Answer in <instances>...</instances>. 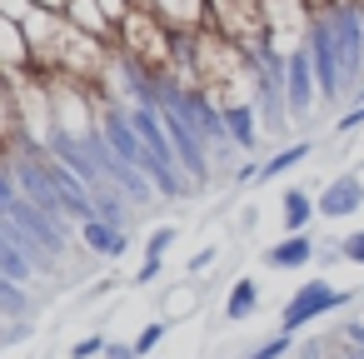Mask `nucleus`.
<instances>
[{
	"label": "nucleus",
	"instance_id": "412c9836",
	"mask_svg": "<svg viewBox=\"0 0 364 359\" xmlns=\"http://www.w3.org/2000/svg\"><path fill=\"white\" fill-rule=\"evenodd\" d=\"M21 200V185H16V170H11V155H0V215Z\"/></svg>",
	"mask_w": 364,
	"mask_h": 359
},
{
	"label": "nucleus",
	"instance_id": "c85d7f7f",
	"mask_svg": "<svg viewBox=\"0 0 364 359\" xmlns=\"http://www.w3.org/2000/svg\"><path fill=\"white\" fill-rule=\"evenodd\" d=\"M100 359H140V354H135V344H125V339H110Z\"/></svg>",
	"mask_w": 364,
	"mask_h": 359
},
{
	"label": "nucleus",
	"instance_id": "bb28decb",
	"mask_svg": "<svg viewBox=\"0 0 364 359\" xmlns=\"http://www.w3.org/2000/svg\"><path fill=\"white\" fill-rule=\"evenodd\" d=\"M215 254H220L215 245H205V250H195V254L185 259V279H195V274H205V269L215 264Z\"/></svg>",
	"mask_w": 364,
	"mask_h": 359
},
{
	"label": "nucleus",
	"instance_id": "6e6552de",
	"mask_svg": "<svg viewBox=\"0 0 364 359\" xmlns=\"http://www.w3.org/2000/svg\"><path fill=\"white\" fill-rule=\"evenodd\" d=\"M0 75L11 85L31 80V41H26V26L11 16H0Z\"/></svg>",
	"mask_w": 364,
	"mask_h": 359
},
{
	"label": "nucleus",
	"instance_id": "dca6fc26",
	"mask_svg": "<svg viewBox=\"0 0 364 359\" xmlns=\"http://www.w3.org/2000/svg\"><path fill=\"white\" fill-rule=\"evenodd\" d=\"M259 314V279L255 274H240L235 284H230V294H225V319L230 324H245V319H255Z\"/></svg>",
	"mask_w": 364,
	"mask_h": 359
},
{
	"label": "nucleus",
	"instance_id": "1a4fd4ad",
	"mask_svg": "<svg viewBox=\"0 0 364 359\" xmlns=\"http://www.w3.org/2000/svg\"><path fill=\"white\" fill-rule=\"evenodd\" d=\"M220 120H225V130H230V140H235V150L240 155H250L255 145H259V110H255V100H230V105H220Z\"/></svg>",
	"mask_w": 364,
	"mask_h": 359
},
{
	"label": "nucleus",
	"instance_id": "ddd939ff",
	"mask_svg": "<svg viewBox=\"0 0 364 359\" xmlns=\"http://www.w3.org/2000/svg\"><path fill=\"white\" fill-rule=\"evenodd\" d=\"M65 21H70L80 36H90V41H100V45L115 50V26L105 21V11L95 6V0H70V6H65Z\"/></svg>",
	"mask_w": 364,
	"mask_h": 359
},
{
	"label": "nucleus",
	"instance_id": "423d86ee",
	"mask_svg": "<svg viewBox=\"0 0 364 359\" xmlns=\"http://www.w3.org/2000/svg\"><path fill=\"white\" fill-rule=\"evenodd\" d=\"M314 105H324L319 80H314V60H309L304 45H294V50H284V110H289V125L304 120Z\"/></svg>",
	"mask_w": 364,
	"mask_h": 359
},
{
	"label": "nucleus",
	"instance_id": "aec40b11",
	"mask_svg": "<svg viewBox=\"0 0 364 359\" xmlns=\"http://www.w3.org/2000/svg\"><path fill=\"white\" fill-rule=\"evenodd\" d=\"M180 240V230L175 225H155L150 230V240H145V259H165V250Z\"/></svg>",
	"mask_w": 364,
	"mask_h": 359
},
{
	"label": "nucleus",
	"instance_id": "9b49d317",
	"mask_svg": "<svg viewBox=\"0 0 364 359\" xmlns=\"http://www.w3.org/2000/svg\"><path fill=\"white\" fill-rule=\"evenodd\" d=\"M155 11L175 36H200L210 26V0H155Z\"/></svg>",
	"mask_w": 364,
	"mask_h": 359
},
{
	"label": "nucleus",
	"instance_id": "4468645a",
	"mask_svg": "<svg viewBox=\"0 0 364 359\" xmlns=\"http://www.w3.org/2000/svg\"><path fill=\"white\" fill-rule=\"evenodd\" d=\"M80 240H85V250H90L95 259H120V254L130 250V235L115 230V225H105V220H85V225H80Z\"/></svg>",
	"mask_w": 364,
	"mask_h": 359
},
{
	"label": "nucleus",
	"instance_id": "a211bd4d",
	"mask_svg": "<svg viewBox=\"0 0 364 359\" xmlns=\"http://www.w3.org/2000/svg\"><path fill=\"white\" fill-rule=\"evenodd\" d=\"M165 334H170V319H150V324H145L130 344H135V354H140V359H150V354L160 349V339H165Z\"/></svg>",
	"mask_w": 364,
	"mask_h": 359
},
{
	"label": "nucleus",
	"instance_id": "f3484780",
	"mask_svg": "<svg viewBox=\"0 0 364 359\" xmlns=\"http://www.w3.org/2000/svg\"><path fill=\"white\" fill-rule=\"evenodd\" d=\"M309 155H314V145H309V140H294V145H284V150H274L269 160H259V180L269 185V180H279V175H289L294 165H304Z\"/></svg>",
	"mask_w": 364,
	"mask_h": 359
},
{
	"label": "nucleus",
	"instance_id": "72a5a7b5",
	"mask_svg": "<svg viewBox=\"0 0 364 359\" xmlns=\"http://www.w3.org/2000/svg\"><path fill=\"white\" fill-rule=\"evenodd\" d=\"M65 6H70V0H65Z\"/></svg>",
	"mask_w": 364,
	"mask_h": 359
},
{
	"label": "nucleus",
	"instance_id": "39448f33",
	"mask_svg": "<svg viewBox=\"0 0 364 359\" xmlns=\"http://www.w3.org/2000/svg\"><path fill=\"white\" fill-rule=\"evenodd\" d=\"M210 31H220L245 50H259L269 41V21L259 0H210Z\"/></svg>",
	"mask_w": 364,
	"mask_h": 359
},
{
	"label": "nucleus",
	"instance_id": "4be33fe9",
	"mask_svg": "<svg viewBox=\"0 0 364 359\" xmlns=\"http://www.w3.org/2000/svg\"><path fill=\"white\" fill-rule=\"evenodd\" d=\"M294 349V334H274V339H264V344H255L245 359H284Z\"/></svg>",
	"mask_w": 364,
	"mask_h": 359
},
{
	"label": "nucleus",
	"instance_id": "0eeeda50",
	"mask_svg": "<svg viewBox=\"0 0 364 359\" xmlns=\"http://www.w3.org/2000/svg\"><path fill=\"white\" fill-rule=\"evenodd\" d=\"M314 200H319V220H349V215L364 210V175H359V170H344V175H334Z\"/></svg>",
	"mask_w": 364,
	"mask_h": 359
},
{
	"label": "nucleus",
	"instance_id": "473e14b6",
	"mask_svg": "<svg viewBox=\"0 0 364 359\" xmlns=\"http://www.w3.org/2000/svg\"><path fill=\"white\" fill-rule=\"evenodd\" d=\"M359 90H364V85H359ZM359 90H354V95H359Z\"/></svg>",
	"mask_w": 364,
	"mask_h": 359
},
{
	"label": "nucleus",
	"instance_id": "2eb2a0df",
	"mask_svg": "<svg viewBox=\"0 0 364 359\" xmlns=\"http://www.w3.org/2000/svg\"><path fill=\"white\" fill-rule=\"evenodd\" d=\"M26 140L21 130V105H16V85L0 75V155H16V145Z\"/></svg>",
	"mask_w": 364,
	"mask_h": 359
},
{
	"label": "nucleus",
	"instance_id": "c756f323",
	"mask_svg": "<svg viewBox=\"0 0 364 359\" xmlns=\"http://www.w3.org/2000/svg\"><path fill=\"white\" fill-rule=\"evenodd\" d=\"M160 269H165V259H145V264H140V274H135V284H155V279H160Z\"/></svg>",
	"mask_w": 364,
	"mask_h": 359
},
{
	"label": "nucleus",
	"instance_id": "20e7f679",
	"mask_svg": "<svg viewBox=\"0 0 364 359\" xmlns=\"http://www.w3.org/2000/svg\"><path fill=\"white\" fill-rule=\"evenodd\" d=\"M349 299H354V294H349V289H334L329 279H304V284L284 299V309H279V334H299V329H309L314 319L344 309Z\"/></svg>",
	"mask_w": 364,
	"mask_h": 359
},
{
	"label": "nucleus",
	"instance_id": "393cba45",
	"mask_svg": "<svg viewBox=\"0 0 364 359\" xmlns=\"http://www.w3.org/2000/svg\"><path fill=\"white\" fill-rule=\"evenodd\" d=\"M339 259H349V264L364 269V230H349V235L339 240Z\"/></svg>",
	"mask_w": 364,
	"mask_h": 359
},
{
	"label": "nucleus",
	"instance_id": "f03ea898",
	"mask_svg": "<svg viewBox=\"0 0 364 359\" xmlns=\"http://www.w3.org/2000/svg\"><path fill=\"white\" fill-rule=\"evenodd\" d=\"M329 36H334V55H339V70H344V85L359 90L364 85V6L354 0H334L329 11H319Z\"/></svg>",
	"mask_w": 364,
	"mask_h": 359
},
{
	"label": "nucleus",
	"instance_id": "cd10ccee",
	"mask_svg": "<svg viewBox=\"0 0 364 359\" xmlns=\"http://www.w3.org/2000/svg\"><path fill=\"white\" fill-rule=\"evenodd\" d=\"M36 6H31V0H0V16H11V21H26Z\"/></svg>",
	"mask_w": 364,
	"mask_h": 359
},
{
	"label": "nucleus",
	"instance_id": "2f4dec72",
	"mask_svg": "<svg viewBox=\"0 0 364 359\" xmlns=\"http://www.w3.org/2000/svg\"><path fill=\"white\" fill-rule=\"evenodd\" d=\"M140 6H155V0H140Z\"/></svg>",
	"mask_w": 364,
	"mask_h": 359
},
{
	"label": "nucleus",
	"instance_id": "b1692460",
	"mask_svg": "<svg viewBox=\"0 0 364 359\" xmlns=\"http://www.w3.org/2000/svg\"><path fill=\"white\" fill-rule=\"evenodd\" d=\"M105 344H110L105 334H85V339H75V344H70V359H100V354H105Z\"/></svg>",
	"mask_w": 364,
	"mask_h": 359
},
{
	"label": "nucleus",
	"instance_id": "f8f14e48",
	"mask_svg": "<svg viewBox=\"0 0 364 359\" xmlns=\"http://www.w3.org/2000/svg\"><path fill=\"white\" fill-rule=\"evenodd\" d=\"M314 215H319V200H314L309 190L289 185V190L279 195V225H284V235H309Z\"/></svg>",
	"mask_w": 364,
	"mask_h": 359
},
{
	"label": "nucleus",
	"instance_id": "9d476101",
	"mask_svg": "<svg viewBox=\"0 0 364 359\" xmlns=\"http://www.w3.org/2000/svg\"><path fill=\"white\" fill-rule=\"evenodd\" d=\"M269 269H309L314 259H319V245H314V235H284V240H274L264 254H259Z\"/></svg>",
	"mask_w": 364,
	"mask_h": 359
},
{
	"label": "nucleus",
	"instance_id": "5701e85b",
	"mask_svg": "<svg viewBox=\"0 0 364 359\" xmlns=\"http://www.w3.org/2000/svg\"><path fill=\"white\" fill-rule=\"evenodd\" d=\"M354 130H364V90H359V100L334 120V135H354Z\"/></svg>",
	"mask_w": 364,
	"mask_h": 359
},
{
	"label": "nucleus",
	"instance_id": "7c9ffc66",
	"mask_svg": "<svg viewBox=\"0 0 364 359\" xmlns=\"http://www.w3.org/2000/svg\"><path fill=\"white\" fill-rule=\"evenodd\" d=\"M31 6H41V11H60V16H65V0H31Z\"/></svg>",
	"mask_w": 364,
	"mask_h": 359
},
{
	"label": "nucleus",
	"instance_id": "6ab92c4d",
	"mask_svg": "<svg viewBox=\"0 0 364 359\" xmlns=\"http://www.w3.org/2000/svg\"><path fill=\"white\" fill-rule=\"evenodd\" d=\"M195 299H200V294H195L190 284H175V289L165 294V309H160V319H170V324H175L185 309H195Z\"/></svg>",
	"mask_w": 364,
	"mask_h": 359
},
{
	"label": "nucleus",
	"instance_id": "a878e982",
	"mask_svg": "<svg viewBox=\"0 0 364 359\" xmlns=\"http://www.w3.org/2000/svg\"><path fill=\"white\" fill-rule=\"evenodd\" d=\"M95 6H100V11H105V21H110V26L120 31V26H125V16H130V11L140 6V0H95Z\"/></svg>",
	"mask_w": 364,
	"mask_h": 359
},
{
	"label": "nucleus",
	"instance_id": "7ed1b4c3",
	"mask_svg": "<svg viewBox=\"0 0 364 359\" xmlns=\"http://www.w3.org/2000/svg\"><path fill=\"white\" fill-rule=\"evenodd\" d=\"M160 120H165V135H170V145H175L180 175L190 180V190H205V185H210V160H215L210 140H205L200 125H195L190 115H180L175 105H160Z\"/></svg>",
	"mask_w": 364,
	"mask_h": 359
},
{
	"label": "nucleus",
	"instance_id": "f257e3e1",
	"mask_svg": "<svg viewBox=\"0 0 364 359\" xmlns=\"http://www.w3.org/2000/svg\"><path fill=\"white\" fill-rule=\"evenodd\" d=\"M115 50L125 55V60H135L145 75H155V80H165L170 70H175V55H180V36L165 26V16L155 11V6H135L130 16H125V26L115 31Z\"/></svg>",
	"mask_w": 364,
	"mask_h": 359
}]
</instances>
